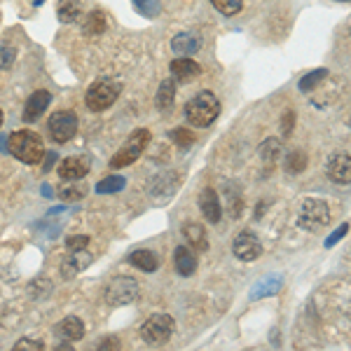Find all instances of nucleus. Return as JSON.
<instances>
[{
    "label": "nucleus",
    "mask_w": 351,
    "mask_h": 351,
    "mask_svg": "<svg viewBox=\"0 0 351 351\" xmlns=\"http://www.w3.org/2000/svg\"><path fill=\"white\" fill-rule=\"evenodd\" d=\"M8 152L24 164H40L45 157L43 138L31 129H19L12 132L8 138Z\"/></svg>",
    "instance_id": "f257e3e1"
},
{
    "label": "nucleus",
    "mask_w": 351,
    "mask_h": 351,
    "mask_svg": "<svg viewBox=\"0 0 351 351\" xmlns=\"http://www.w3.org/2000/svg\"><path fill=\"white\" fill-rule=\"evenodd\" d=\"M220 115V101L216 94L211 92H199L195 99L185 106V117L192 127H211Z\"/></svg>",
    "instance_id": "f03ea898"
},
{
    "label": "nucleus",
    "mask_w": 351,
    "mask_h": 351,
    "mask_svg": "<svg viewBox=\"0 0 351 351\" xmlns=\"http://www.w3.org/2000/svg\"><path fill=\"white\" fill-rule=\"evenodd\" d=\"M122 92V84L117 80H110V77H104V80H96L92 87L87 89V96H84V104L92 112H101L108 110L112 104L117 101V96Z\"/></svg>",
    "instance_id": "7ed1b4c3"
},
{
    "label": "nucleus",
    "mask_w": 351,
    "mask_h": 351,
    "mask_svg": "<svg viewBox=\"0 0 351 351\" xmlns=\"http://www.w3.org/2000/svg\"><path fill=\"white\" fill-rule=\"evenodd\" d=\"M148 143H150L148 129H136V132L129 134V138L124 141L122 148L112 155L110 167L112 169H124V167H129V164H134L141 155H143V150L148 148Z\"/></svg>",
    "instance_id": "20e7f679"
},
{
    "label": "nucleus",
    "mask_w": 351,
    "mask_h": 351,
    "mask_svg": "<svg viewBox=\"0 0 351 351\" xmlns=\"http://www.w3.org/2000/svg\"><path fill=\"white\" fill-rule=\"evenodd\" d=\"M173 335V319L169 314H152L143 326H141V337L152 347L167 344Z\"/></svg>",
    "instance_id": "39448f33"
},
{
    "label": "nucleus",
    "mask_w": 351,
    "mask_h": 351,
    "mask_svg": "<svg viewBox=\"0 0 351 351\" xmlns=\"http://www.w3.org/2000/svg\"><path fill=\"white\" fill-rule=\"evenodd\" d=\"M328 220H330V208H328L324 199L311 197V199L302 202V206H300V228L314 232L328 225Z\"/></svg>",
    "instance_id": "423d86ee"
},
{
    "label": "nucleus",
    "mask_w": 351,
    "mask_h": 351,
    "mask_svg": "<svg viewBox=\"0 0 351 351\" xmlns=\"http://www.w3.org/2000/svg\"><path fill=\"white\" fill-rule=\"evenodd\" d=\"M138 298V284L132 276H115L106 288V302L110 307H124Z\"/></svg>",
    "instance_id": "0eeeda50"
},
{
    "label": "nucleus",
    "mask_w": 351,
    "mask_h": 351,
    "mask_svg": "<svg viewBox=\"0 0 351 351\" xmlns=\"http://www.w3.org/2000/svg\"><path fill=\"white\" fill-rule=\"evenodd\" d=\"M47 129L56 143H68V141L75 138V134H77V115L73 110L54 112L47 122Z\"/></svg>",
    "instance_id": "6e6552de"
},
{
    "label": "nucleus",
    "mask_w": 351,
    "mask_h": 351,
    "mask_svg": "<svg viewBox=\"0 0 351 351\" xmlns=\"http://www.w3.org/2000/svg\"><path fill=\"white\" fill-rule=\"evenodd\" d=\"M232 253L239 260H243V263H251V260H258L263 256V243H260V239L251 230H243L237 234L234 243H232Z\"/></svg>",
    "instance_id": "1a4fd4ad"
},
{
    "label": "nucleus",
    "mask_w": 351,
    "mask_h": 351,
    "mask_svg": "<svg viewBox=\"0 0 351 351\" xmlns=\"http://www.w3.org/2000/svg\"><path fill=\"white\" fill-rule=\"evenodd\" d=\"M92 263H94V256L87 251V248L68 251V256L61 260V276H64V279H73V276H77L80 271H84Z\"/></svg>",
    "instance_id": "9d476101"
},
{
    "label": "nucleus",
    "mask_w": 351,
    "mask_h": 351,
    "mask_svg": "<svg viewBox=\"0 0 351 351\" xmlns=\"http://www.w3.org/2000/svg\"><path fill=\"white\" fill-rule=\"evenodd\" d=\"M92 164H89V157H80V155H73V157H66L59 167V176L68 183H75V180L84 178L89 173Z\"/></svg>",
    "instance_id": "9b49d317"
},
{
    "label": "nucleus",
    "mask_w": 351,
    "mask_h": 351,
    "mask_svg": "<svg viewBox=\"0 0 351 351\" xmlns=\"http://www.w3.org/2000/svg\"><path fill=\"white\" fill-rule=\"evenodd\" d=\"M328 178L337 185H349L351 180V160H349V152H337V155L330 157L328 162Z\"/></svg>",
    "instance_id": "f8f14e48"
},
{
    "label": "nucleus",
    "mask_w": 351,
    "mask_h": 351,
    "mask_svg": "<svg viewBox=\"0 0 351 351\" xmlns=\"http://www.w3.org/2000/svg\"><path fill=\"white\" fill-rule=\"evenodd\" d=\"M199 208L206 216L208 223H220V216H223V206H220L218 192L213 188H204L199 192Z\"/></svg>",
    "instance_id": "ddd939ff"
},
{
    "label": "nucleus",
    "mask_w": 351,
    "mask_h": 351,
    "mask_svg": "<svg viewBox=\"0 0 351 351\" xmlns=\"http://www.w3.org/2000/svg\"><path fill=\"white\" fill-rule=\"evenodd\" d=\"M49 101H52V94L45 92V89H40V92H33L31 96H28V101L24 106V122H36L38 117H43V112L47 110Z\"/></svg>",
    "instance_id": "4468645a"
},
{
    "label": "nucleus",
    "mask_w": 351,
    "mask_h": 351,
    "mask_svg": "<svg viewBox=\"0 0 351 351\" xmlns=\"http://www.w3.org/2000/svg\"><path fill=\"white\" fill-rule=\"evenodd\" d=\"M199 73H202L199 64H197V61H192V59H176V61H171V75H173V80H178V82L195 80Z\"/></svg>",
    "instance_id": "2eb2a0df"
},
{
    "label": "nucleus",
    "mask_w": 351,
    "mask_h": 351,
    "mask_svg": "<svg viewBox=\"0 0 351 351\" xmlns=\"http://www.w3.org/2000/svg\"><path fill=\"white\" fill-rule=\"evenodd\" d=\"M173 263H176V269H178L180 276H192L197 271V256H195V251L188 246L176 248Z\"/></svg>",
    "instance_id": "dca6fc26"
},
{
    "label": "nucleus",
    "mask_w": 351,
    "mask_h": 351,
    "mask_svg": "<svg viewBox=\"0 0 351 351\" xmlns=\"http://www.w3.org/2000/svg\"><path fill=\"white\" fill-rule=\"evenodd\" d=\"M183 237L185 241L192 246V251H206L208 239H206V230L199 223H185L183 225Z\"/></svg>",
    "instance_id": "f3484780"
},
{
    "label": "nucleus",
    "mask_w": 351,
    "mask_h": 351,
    "mask_svg": "<svg viewBox=\"0 0 351 351\" xmlns=\"http://www.w3.org/2000/svg\"><path fill=\"white\" fill-rule=\"evenodd\" d=\"M56 332H59L66 342H77V339L84 337V324L77 316H68V319H64L56 326Z\"/></svg>",
    "instance_id": "a211bd4d"
},
{
    "label": "nucleus",
    "mask_w": 351,
    "mask_h": 351,
    "mask_svg": "<svg viewBox=\"0 0 351 351\" xmlns=\"http://www.w3.org/2000/svg\"><path fill=\"white\" fill-rule=\"evenodd\" d=\"M199 36L197 33H190V31H183L171 40V49L176 54H195L199 49Z\"/></svg>",
    "instance_id": "6ab92c4d"
},
{
    "label": "nucleus",
    "mask_w": 351,
    "mask_h": 351,
    "mask_svg": "<svg viewBox=\"0 0 351 351\" xmlns=\"http://www.w3.org/2000/svg\"><path fill=\"white\" fill-rule=\"evenodd\" d=\"M129 263L143 271H155L160 267V256H157L155 251H145L143 248V251H134L132 256H129Z\"/></svg>",
    "instance_id": "aec40b11"
},
{
    "label": "nucleus",
    "mask_w": 351,
    "mask_h": 351,
    "mask_svg": "<svg viewBox=\"0 0 351 351\" xmlns=\"http://www.w3.org/2000/svg\"><path fill=\"white\" fill-rule=\"evenodd\" d=\"M173 101H176V84L173 80H164L157 89V108L162 112H169L173 108Z\"/></svg>",
    "instance_id": "412c9836"
},
{
    "label": "nucleus",
    "mask_w": 351,
    "mask_h": 351,
    "mask_svg": "<svg viewBox=\"0 0 351 351\" xmlns=\"http://www.w3.org/2000/svg\"><path fill=\"white\" fill-rule=\"evenodd\" d=\"M80 14H82V10H80V3H77V0H59V19L64 21V24L77 21Z\"/></svg>",
    "instance_id": "4be33fe9"
},
{
    "label": "nucleus",
    "mask_w": 351,
    "mask_h": 351,
    "mask_svg": "<svg viewBox=\"0 0 351 351\" xmlns=\"http://www.w3.org/2000/svg\"><path fill=\"white\" fill-rule=\"evenodd\" d=\"M104 31H106V16H104V12H99V10L89 12L87 19H84V33H87V36H101Z\"/></svg>",
    "instance_id": "5701e85b"
},
{
    "label": "nucleus",
    "mask_w": 351,
    "mask_h": 351,
    "mask_svg": "<svg viewBox=\"0 0 351 351\" xmlns=\"http://www.w3.org/2000/svg\"><path fill=\"white\" fill-rule=\"evenodd\" d=\"M284 167H286V171H288V173H300V171H304V169H307V155H304L302 150L288 152Z\"/></svg>",
    "instance_id": "b1692460"
},
{
    "label": "nucleus",
    "mask_w": 351,
    "mask_h": 351,
    "mask_svg": "<svg viewBox=\"0 0 351 351\" xmlns=\"http://www.w3.org/2000/svg\"><path fill=\"white\" fill-rule=\"evenodd\" d=\"M328 77V71L326 68H316V71H311V73H307V75L300 80V89L302 92H311V89H316L319 87L321 82H324Z\"/></svg>",
    "instance_id": "393cba45"
},
{
    "label": "nucleus",
    "mask_w": 351,
    "mask_h": 351,
    "mask_svg": "<svg viewBox=\"0 0 351 351\" xmlns=\"http://www.w3.org/2000/svg\"><path fill=\"white\" fill-rule=\"evenodd\" d=\"M124 188V178L122 176H108V178L99 180L96 185V192L99 195H112V192H120Z\"/></svg>",
    "instance_id": "a878e982"
},
{
    "label": "nucleus",
    "mask_w": 351,
    "mask_h": 351,
    "mask_svg": "<svg viewBox=\"0 0 351 351\" xmlns=\"http://www.w3.org/2000/svg\"><path fill=\"white\" fill-rule=\"evenodd\" d=\"M211 5L218 10L220 14H225V16H234V14H239V12H241L243 0H211Z\"/></svg>",
    "instance_id": "bb28decb"
},
{
    "label": "nucleus",
    "mask_w": 351,
    "mask_h": 351,
    "mask_svg": "<svg viewBox=\"0 0 351 351\" xmlns=\"http://www.w3.org/2000/svg\"><path fill=\"white\" fill-rule=\"evenodd\" d=\"M169 138L173 141L176 145H178V148H192V145H195V134L190 132V129H173L171 134H169Z\"/></svg>",
    "instance_id": "cd10ccee"
},
{
    "label": "nucleus",
    "mask_w": 351,
    "mask_h": 351,
    "mask_svg": "<svg viewBox=\"0 0 351 351\" xmlns=\"http://www.w3.org/2000/svg\"><path fill=\"white\" fill-rule=\"evenodd\" d=\"M281 155V143L276 138H269L263 143V148H260V157H263L265 162H276Z\"/></svg>",
    "instance_id": "c85d7f7f"
},
{
    "label": "nucleus",
    "mask_w": 351,
    "mask_h": 351,
    "mask_svg": "<svg viewBox=\"0 0 351 351\" xmlns=\"http://www.w3.org/2000/svg\"><path fill=\"white\" fill-rule=\"evenodd\" d=\"M134 5L138 8V12L145 14V16H157L162 10L160 0H134Z\"/></svg>",
    "instance_id": "c756f323"
},
{
    "label": "nucleus",
    "mask_w": 351,
    "mask_h": 351,
    "mask_svg": "<svg viewBox=\"0 0 351 351\" xmlns=\"http://www.w3.org/2000/svg\"><path fill=\"white\" fill-rule=\"evenodd\" d=\"M279 286H281L279 276H274L269 284H267V281H263V284L256 288V293H253V300H258V298H263V295H274V293L279 291Z\"/></svg>",
    "instance_id": "7c9ffc66"
},
{
    "label": "nucleus",
    "mask_w": 351,
    "mask_h": 351,
    "mask_svg": "<svg viewBox=\"0 0 351 351\" xmlns=\"http://www.w3.org/2000/svg\"><path fill=\"white\" fill-rule=\"evenodd\" d=\"M16 59V49L10 45H0V68H12Z\"/></svg>",
    "instance_id": "2f4dec72"
},
{
    "label": "nucleus",
    "mask_w": 351,
    "mask_h": 351,
    "mask_svg": "<svg viewBox=\"0 0 351 351\" xmlns=\"http://www.w3.org/2000/svg\"><path fill=\"white\" fill-rule=\"evenodd\" d=\"M89 246V237L87 234H73L66 239V248L68 251H80V248Z\"/></svg>",
    "instance_id": "473e14b6"
},
{
    "label": "nucleus",
    "mask_w": 351,
    "mask_h": 351,
    "mask_svg": "<svg viewBox=\"0 0 351 351\" xmlns=\"http://www.w3.org/2000/svg\"><path fill=\"white\" fill-rule=\"evenodd\" d=\"M59 195H61V199H82L84 195H87V190L80 188V185H73V188H61L59 190Z\"/></svg>",
    "instance_id": "72a5a7b5"
},
{
    "label": "nucleus",
    "mask_w": 351,
    "mask_h": 351,
    "mask_svg": "<svg viewBox=\"0 0 351 351\" xmlns=\"http://www.w3.org/2000/svg\"><path fill=\"white\" fill-rule=\"evenodd\" d=\"M14 349H45L43 342H38V339H19V342L14 344Z\"/></svg>",
    "instance_id": "f704fd0d"
},
{
    "label": "nucleus",
    "mask_w": 351,
    "mask_h": 351,
    "mask_svg": "<svg viewBox=\"0 0 351 351\" xmlns=\"http://www.w3.org/2000/svg\"><path fill=\"white\" fill-rule=\"evenodd\" d=\"M347 232H349V225H342V228H339V230H335V232H332V237H330V239L326 241V246H335V243H337L339 239H342V237L347 234Z\"/></svg>",
    "instance_id": "c9c22d12"
},
{
    "label": "nucleus",
    "mask_w": 351,
    "mask_h": 351,
    "mask_svg": "<svg viewBox=\"0 0 351 351\" xmlns=\"http://www.w3.org/2000/svg\"><path fill=\"white\" fill-rule=\"evenodd\" d=\"M120 347H122V342L117 337H106L99 342V349H120Z\"/></svg>",
    "instance_id": "e433bc0d"
},
{
    "label": "nucleus",
    "mask_w": 351,
    "mask_h": 351,
    "mask_svg": "<svg viewBox=\"0 0 351 351\" xmlns=\"http://www.w3.org/2000/svg\"><path fill=\"white\" fill-rule=\"evenodd\" d=\"M293 112H288V115H284V132L286 134H291V129H293Z\"/></svg>",
    "instance_id": "4c0bfd02"
},
{
    "label": "nucleus",
    "mask_w": 351,
    "mask_h": 351,
    "mask_svg": "<svg viewBox=\"0 0 351 351\" xmlns=\"http://www.w3.org/2000/svg\"><path fill=\"white\" fill-rule=\"evenodd\" d=\"M0 124H3V110H0Z\"/></svg>",
    "instance_id": "58836bf2"
},
{
    "label": "nucleus",
    "mask_w": 351,
    "mask_h": 351,
    "mask_svg": "<svg viewBox=\"0 0 351 351\" xmlns=\"http://www.w3.org/2000/svg\"><path fill=\"white\" fill-rule=\"evenodd\" d=\"M344 3H349V0H344Z\"/></svg>",
    "instance_id": "ea45409f"
}]
</instances>
